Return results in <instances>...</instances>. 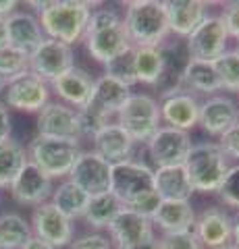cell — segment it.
<instances>
[{
    "instance_id": "1",
    "label": "cell",
    "mask_w": 239,
    "mask_h": 249,
    "mask_svg": "<svg viewBox=\"0 0 239 249\" xmlns=\"http://www.w3.org/2000/svg\"><path fill=\"white\" fill-rule=\"evenodd\" d=\"M27 4L36 9L44 36L67 46L83 40L90 15L96 6H100V2L90 0H29Z\"/></svg>"
},
{
    "instance_id": "2",
    "label": "cell",
    "mask_w": 239,
    "mask_h": 249,
    "mask_svg": "<svg viewBox=\"0 0 239 249\" xmlns=\"http://www.w3.org/2000/svg\"><path fill=\"white\" fill-rule=\"evenodd\" d=\"M123 27L133 48H160L168 37L163 0H129L123 13Z\"/></svg>"
},
{
    "instance_id": "3",
    "label": "cell",
    "mask_w": 239,
    "mask_h": 249,
    "mask_svg": "<svg viewBox=\"0 0 239 249\" xmlns=\"http://www.w3.org/2000/svg\"><path fill=\"white\" fill-rule=\"evenodd\" d=\"M131 96V88L119 81L110 79L106 75H100L94 83V91L88 100V104L79 110L81 123V137H94L104 124L117 119L121 106Z\"/></svg>"
},
{
    "instance_id": "4",
    "label": "cell",
    "mask_w": 239,
    "mask_h": 249,
    "mask_svg": "<svg viewBox=\"0 0 239 249\" xmlns=\"http://www.w3.org/2000/svg\"><path fill=\"white\" fill-rule=\"evenodd\" d=\"M183 168L194 191L217 193L229 170V158L222 154L219 143L200 142L191 145L187 158L183 162Z\"/></svg>"
},
{
    "instance_id": "5",
    "label": "cell",
    "mask_w": 239,
    "mask_h": 249,
    "mask_svg": "<svg viewBox=\"0 0 239 249\" xmlns=\"http://www.w3.org/2000/svg\"><path fill=\"white\" fill-rule=\"evenodd\" d=\"M25 152L27 162H32L36 168H40L50 181H65L83 150L79 142L36 135L27 143Z\"/></svg>"
},
{
    "instance_id": "6",
    "label": "cell",
    "mask_w": 239,
    "mask_h": 249,
    "mask_svg": "<svg viewBox=\"0 0 239 249\" xmlns=\"http://www.w3.org/2000/svg\"><path fill=\"white\" fill-rule=\"evenodd\" d=\"M119 127L133 139L135 143H148V139L163 127L160 123V108L158 100L152 98L150 93H133L125 100L117 114Z\"/></svg>"
},
{
    "instance_id": "7",
    "label": "cell",
    "mask_w": 239,
    "mask_h": 249,
    "mask_svg": "<svg viewBox=\"0 0 239 249\" xmlns=\"http://www.w3.org/2000/svg\"><path fill=\"white\" fill-rule=\"evenodd\" d=\"M0 102L9 108V110L37 114L50 102V85L42 77L27 71L4 83Z\"/></svg>"
},
{
    "instance_id": "8",
    "label": "cell",
    "mask_w": 239,
    "mask_h": 249,
    "mask_svg": "<svg viewBox=\"0 0 239 249\" xmlns=\"http://www.w3.org/2000/svg\"><path fill=\"white\" fill-rule=\"evenodd\" d=\"M191 60L217 62L227 52L229 36L219 15H206V19L183 40Z\"/></svg>"
},
{
    "instance_id": "9",
    "label": "cell",
    "mask_w": 239,
    "mask_h": 249,
    "mask_svg": "<svg viewBox=\"0 0 239 249\" xmlns=\"http://www.w3.org/2000/svg\"><path fill=\"white\" fill-rule=\"evenodd\" d=\"M152 175L154 168H150L146 162L133 158L121 162V164H112L110 193L117 196V199L123 206H129L133 199L154 189Z\"/></svg>"
},
{
    "instance_id": "10",
    "label": "cell",
    "mask_w": 239,
    "mask_h": 249,
    "mask_svg": "<svg viewBox=\"0 0 239 249\" xmlns=\"http://www.w3.org/2000/svg\"><path fill=\"white\" fill-rule=\"evenodd\" d=\"M191 145L194 143H191L187 131H179L163 124L148 139L146 150H148L154 168H165V166H183Z\"/></svg>"
},
{
    "instance_id": "11",
    "label": "cell",
    "mask_w": 239,
    "mask_h": 249,
    "mask_svg": "<svg viewBox=\"0 0 239 249\" xmlns=\"http://www.w3.org/2000/svg\"><path fill=\"white\" fill-rule=\"evenodd\" d=\"M36 135L55 137V139H71L81 142V123L79 110L67 106L63 102H48L36 114Z\"/></svg>"
},
{
    "instance_id": "12",
    "label": "cell",
    "mask_w": 239,
    "mask_h": 249,
    "mask_svg": "<svg viewBox=\"0 0 239 249\" xmlns=\"http://www.w3.org/2000/svg\"><path fill=\"white\" fill-rule=\"evenodd\" d=\"M110 175L112 164H109L94 150H88L79 154L67 178L75 183L81 191H86L90 197H96L110 191Z\"/></svg>"
},
{
    "instance_id": "13",
    "label": "cell",
    "mask_w": 239,
    "mask_h": 249,
    "mask_svg": "<svg viewBox=\"0 0 239 249\" xmlns=\"http://www.w3.org/2000/svg\"><path fill=\"white\" fill-rule=\"evenodd\" d=\"M75 67V52L73 46H67L56 40H46L29 54V71L42 77L46 83L55 81L56 77L67 73Z\"/></svg>"
},
{
    "instance_id": "14",
    "label": "cell",
    "mask_w": 239,
    "mask_h": 249,
    "mask_svg": "<svg viewBox=\"0 0 239 249\" xmlns=\"http://www.w3.org/2000/svg\"><path fill=\"white\" fill-rule=\"evenodd\" d=\"M29 227H32L34 237L46 241V243L52 245L55 249L69 247L75 235L73 220H69L65 214H60L50 201L34 208Z\"/></svg>"
},
{
    "instance_id": "15",
    "label": "cell",
    "mask_w": 239,
    "mask_h": 249,
    "mask_svg": "<svg viewBox=\"0 0 239 249\" xmlns=\"http://www.w3.org/2000/svg\"><path fill=\"white\" fill-rule=\"evenodd\" d=\"M52 189H55V181H50L32 162H25L19 170V175L9 185L11 199L25 208H37L46 201H50Z\"/></svg>"
},
{
    "instance_id": "16",
    "label": "cell",
    "mask_w": 239,
    "mask_h": 249,
    "mask_svg": "<svg viewBox=\"0 0 239 249\" xmlns=\"http://www.w3.org/2000/svg\"><path fill=\"white\" fill-rule=\"evenodd\" d=\"M158 108H160V123L166 124V127L187 131L189 133V131L198 124L200 100L194 96V93L185 91L181 88L160 96Z\"/></svg>"
},
{
    "instance_id": "17",
    "label": "cell",
    "mask_w": 239,
    "mask_h": 249,
    "mask_svg": "<svg viewBox=\"0 0 239 249\" xmlns=\"http://www.w3.org/2000/svg\"><path fill=\"white\" fill-rule=\"evenodd\" d=\"M231 231H233V218L225 208L208 206L196 214L194 235L204 249H217L225 243H231Z\"/></svg>"
},
{
    "instance_id": "18",
    "label": "cell",
    "mask_w": 239,
    "mask_h": 249,
    "mask_svg": "<svg viewBox=\"0 0 239 249\" xmlns=\"http://www.w3.org/2000/svg\"><path fill=\"white\" fill-rule=\"evenodd\" d=\"M94 83L96 77H92V73H88L86 69L75 65L73 69H69L67 73L56 77L48 85H50V93H55L58 102L71 106L75 110H81L88 104L92 91H94Z\"/></svg>"
},
{
    "instance_id": "19",
    "label": "cell",
    "mask_w": 239,
    "mask_h": 249,
    "mask_svg": "<svg viewBox=\"0 0 239 249\" xmlns=\"http://www.w3.org/2000/svg\"><path fill=\"white\" fill-rule=\"evenodd\" d=\"M237 121H239V106L233 98L225 96V93H217V96H210L204 102H200L198 124L210 137H221Z\"/></svg>"
},
{
    "instance_id": "20",
    "label": "cell",
    "mask_w": 239,
    "mask_h": 249,
    "mask_svg": "<svg viewBox=\"0 0 239 249\" xmlns=\"http://www.w3.org/2000/svg\"><path fill=\"white\" fill-rule=\"evenodd\" d=\"M208 6L206 0H163L168 34L185 40L206 19Z\"/></svg>"
},
{
    "instance_id": "21",
    "label": "cell",
    "mask_w": 239,
    "mask_h": 249,
    "mask_svg": "<svg viewBox=\"0 0 239 249\" xmlns=\"http://www.w3.org/2000/svg\"><path fill=\"white\" fill-rule=\"evenodd\" d=\"M109 239L112 241L114 249H123L135 243H144V241H152L156 239V235H154V224L150 218L129 208H123L109 227Z\"/></svg>"
},
{
    "instance_id": "22",
    "label": "cell",
    "mask_w": 239,
    "mask_h": 249,
    "mask_svg": "<svg viewBox=\"0 0 239 249\" xmlns=\"http://www.w3.org/2000/svg\"><path fill=\"white\" fill-rule=\"evenodd\" d=\"M86 42V50L92 58L100 65H106L109 60L117 58L119 54L127 52L129 48H133L127 37L125 27L121 25H112V27H104V29H94V31H86L83 36Z\"/></svg>"
},
{
    "instance_id": "23",
    "label": "cell",
    "mask_w": 239,
    "mask_h": 249,
    "mask_svg": "<svg viewBox=\"0 0 239 249\" xmlns=\"http://www.w3.org/2000/svg\"><path fill=\"white\" fill-rule=\"evenodd\" d=\"M92 145H94L92 150L98 156H102L109 164H121V162H125V160H131L133 158V150H135V142L117 123L104 124V127L92 137Z\"/></svg>"
},
{
    "instance_id": "24",
    "label": "cell",
    "mask_w": 239,
    "mask_h": 249,
    "mask_svg": "<svg viewBox=\"0 0 239 249\" xmlns=\"http://www.w3.org/2000/svg\"><path fill=\"white\" fill-rule=\"evenodd\" d=\"M6 37H9V46L25 54H32L46 40L37 15L27 11H15L6 19Z\"/></svg>"
},
{
    "instance_id": "25",
    "label": "cell",
    "mask_w": 239,
    "mask_h": 249,
    "mask_svg": "<svg viewBox=\"0 0 239 249\" xmlns=\"http://www.w3.org/2000/svg\"><path fill=\"white\" fill-rule=\"evenodd\" d=\"M152 183L156 196L163 201H191V196L196 193L183 166L154 168Z\"/></svg>"
},
{
    "instance_id": "26",
    "label": "cell",
    "mask_w": 239,
    "mask_h": 249,
    "mask_svg": "<svg viewBox=\"0 0 239 249\" xmlns=\"http://www.w3.org/2000/svg\"><path fill=\"white\" fill-rule=\"evenodd\" d=\"M196 222V210L191 201H163L156 208L152 216L154 229H160L165 232H187L194 231Z\"/></svg>"
},
{
    "instance_id": "27",
    "label": "cell",
    "mask_w": 239,
    "mask_h": 249,
    "mask_svg": "<svg viewBox=\"0 0 239 249\" xmlns=\"http://www.w3.org/2000/svg\"><path fill=\"white\" fill-rule=\"evenodd\" d=\"M181 89L189 93H202V96H217L221 91V81L214 69V62L202 60H187L181 71Z\"/></svg>"
},
{
    "instance_id": "28",
    "label": "cell",
    "mask_w": 239,
    "mask_h": 249,
    "mask_svg": "<svg viewBox=\"0 0 239 249\" xmlns=\"http://www.w3.org/2000/svg\"><path fill=\"white\" fill-rule=\"evenodd\" d=\"M50 204L60 214H65L69 220H77V218H83V214H86L90 196L86 191H81L75 183L69 181V178H65V181L55 185L52 196H50Z\"/></svg>"
},
{
    "instance_id": "29",
    "label": "cell",
    "mask_w": 239,
    "mask_h": 249,
    "mask_svg": "<svg viewBox=\"0 0 239 249\" xmlns=\"http://www.w3.org/2000/svg\"><path fill=\"white\" fill-rule=\"evenodd\" d=\"M125 206L117 199V196L109 191V193H102V196L90 197L88 210H86V214H83L81 220L86 222L90 229L102 232V231H109L112 220L119 216V212Z\"/></svg>"
},
{
    "instance_id": "30",
    "label": "cell",
    "mask_w": 239,
    "mask_h": 249,
    "mask_svg": "<svg viewBox=\"0 0 239 249\" xmlns=\"http://www.w3.org/2000/svg\"><path fill=\"white\" fill-rule=\"evenodd\" d=\"M32 237V227L21 214H0V249H21Z\"/></svg>"
},
{
    "instance_id": "31",
    "label": "cell",
    "mask_w": 239,
    "mask_h": 249,
    "mask_svg": "<svg viewBox=\"0 0 239 249\" xmlns=\"http://www.w3.org/2000/svg\"><path fill=\"white\" fill-rule=\"evenodd\" d=\"M25 162L27 152L23 143L15 142L13 137L0 143V189H9V185L19 175Z\"/></svg>"
},
{
    "instance_id": "32",
    "label": "cell",
    "mask_w": 239,
    "mask_h": 249,
    "mask_svg": "<svg viewBox=\"0 0 239 249\" xmlns=\"http://www.w3.org/2000/svg\"><path fill=\"white\" fill-rule=\"evenodd\" d=\"M165 69L163 48H135V77L137 83L156 85Z\"/></svg>"
},
{
    "instance_id": "33",
    "label": "cell",
    "mask_w": 239,
    "mask_h": 249,
    "mask_svg": "<svg viewBox=\"0 0 239 249\" xmlns=\"http://www.w3.org/2000/svg\"><path fill=\"white\" fill-rule=\"evenodd\" d=\"M104 75L110 77V79L119 81L127 88H133L137 83L135 77V48H129L127 52L119 54L117 58L109 60L104 65Z\"/></svg>"
},
{
    "instance_id": "34",
    "label": "cell",
    "mask_w": 239,
    "mask_h": 249,
    "mask_svg": "<svg viewBox=\"0 0 239 249\" xmlns=\"http://www.w3.org/2000/svg\"><path fill=\"white\" fill-rule=\"evenodd\" d=\"M27 71H29V54L13 48V46L0 48V79L4 83Z\"/></svg>"
},
{
    "instance_id": "35",
    "label": "cell",
    "mask_w": 239,
    "mask_h": 249,
    "mask_svg": "<svg viewBox=\"0 0 239 249\" xmlns=\"http://www.w3.org/2000/svg\"><path fill=\"white\" fill-rule=\"evenodd\" d=\"M217 69L221 89L225 91H239V52L237 50H227L222 56L214 62Z\"/></svg>"
},
{
    "instance_id": "36",
    "label": "cell",
    "mask_w": 239,
    "mask_h": 249,
    "mask_svg": "<svg viewBox=\"0 0 239 249\" xmlns=\"http://www.w3.org/2000/svg\"><path fill=\"white\" fill-rule=\"evenodd\" d=\"M217 196L221 197V201L229 208L239 210V164L229 166L225 181L221 183Z\"/></svg>"
},
{
    "instance_id": "37",
    "label": "cell",
    "mask_w": 239,
    "mask_h": 249,
    "mask_svg": "<svg viewBox=\"0 0 239 249\" xmlns=\"http://www.w3.org/2000/svg\"><path fill=\"white\" fill-rule=\"evenodd\" d=\"M158 241V249H204L202 243L198 241L194 235V231L187 232H165L160 235Z\"/></svg>"
},
{
    "instance_id": "38",
    "label": "cell",
    "mask_w": 239,
    "mask_h": 249,
    "mask_svg": "<svg viewBox=\"0 0 239 249\" xmlns=\"http://www.w3.org/2000/svg\"><path fill=\"white\" fill-rule=\"evenodd\" d=\"M221 11V21L227 29L229 40L233 37L235 42H239V0H231V2H222Z\"/></svg>"
},
{
    "instance_id": "39",
    "label": "cell",
    "mask_w": 239,
    "mask_h": 249,
    "mask_svg": "<svg viewBox=\"0 0 239 249\" xmlns=\"http://www.w3.org/2000/svg\"><path fill=\"white\" fill-rule=\"evenodd\" d=\"M69 249H114V245L109 239V235L94 231V232H86V235L73 239Z\"/></svg>"
},
{
    "instance_id": "40",
    "label": "cell",
    "mask_w": 239,
    "mask_h": 249,
    "mask_svg": "<svg viewBox=\"0 0 239 249\" xmlns=\"http://www.w3.org/2000/svg\"><path fill=\"white\" fill-rule=\"evenodd\" d=\"M219 147L222 150V154L227 158H233V160H239V121L219 137Z\"/></svg>"
},
{
    "instance_id": "41",
    "label": "cell",
    "mask_w": 239,
    "mask_h": 249,
    "mask_svg": "<svg viewBox=\"0 0 239 249\" xmlns=\"http://www.w3.org/2000/svg\"><path fill=\"white\" fill-rule=\"evenodd\" d=\"M158 204H160V197L156 196V191H148V193H144V196H140L137 199H133L129 206H125V208H129V210H133V212H137V214H142V216H146V218H150L152 220V216H154V212H156V208H158Z\"/></svg>"
},
{
    "instance_id": "42",
    "label": "cell",
    "mask_w": 239,
    "mask_h": 249,
    "mask_svg": "<svg viewBox=\"0 0 239 249\" xmlns=\"http://www.w3.org/2000/svg\"><path fill=\"white\" fill-rule=\"evenodd\" d=\"M11 133H13V116H11V110L2 102H0V143L6 142V139H11Z\"/></svg>"
},
{
    "instance_id": "43",
    "label": "cell",
    "mask_w": 239,
    "mask_h": 249,
    "mask_svg": "<svg viewBox=\"0 0 239 249\" xmlns=\"http://www.w3.org/2000/svg\"><path fill=\"white\" fill-rule=\"evenodd\" d=\"M15 11H19V2H15V0H0V19H9Z\"/></svg>"
},
{
    "instance_id": "44",
    "label": "cell",
    "mask_w": 239,
    "mask_h": 249,
    "mask_svg": "<svg viewBox=\"0 0 239 249\" xmlns=\"http://www.w3.org/2000/svg\"><path fill=\"white\" fill-rule=\"evenodd\" d=\"M21 249H55V247H52V245H48V243H46V241H42V239L32 237V239H29L27 243L23 245Z\"/></svg>"
},
{
    "instance_id": "45",
    "label": "cell",
    "mask_w": 239,
    "mask_h": 249,
    "mask_svg": "<svg viewBox=\"0 0 239 249\" xmlns=\"http://www.w3.org/2000/svg\"><path fill=\"white\" fill-rule=\"evenodd\" d=\"M123 249H158V241L152 239V241H144V243H135V245L123 247Z\"/></svg>"
},
{
    "instance_id": "46",
    "label": "cell",
    "mask_w": 239,
    "mask_h": 249,
    "mask_svg": "<svg viewBox=\"0 0 239 249\" xmlns=\"http://www.w3.org/2000/svg\"><path fill=\"white\" fill-rule=\"evenodd\" d=\"M9 46V37H6V19H0V48Z\"/></svg>"
},
{
    "instance_id": "47",
    "label": "cell",
    "mask_w": 239,
    "mask_h": 249,
    "mask_svg": "<svg viewBox=\"0 0 239 249\" xmlns=\"http://www.w3.org/2000/svg\"><path fill=\"white\" fill-rule=\"evenodd\" d=\"M231 243H235L239 247V216L233 220V231H231Z\"/></svg>"
},
{
    "instance_id": "48",
    "label": "cell",
    "mask_w": 239,
    "mask_h": 249,
    "mask_svg": "<svg viewBox=\"0 0 239 249\" xmlns=\"http://www.w3.org/2000/svg\"><path fill=\"white\" fill-rule=\"evenodd\" d=\"M217 249H239L235 243H225V245H221V247H217Z\"/></svg>"
},
{
    "instance_id": "49",
    "label": "cell",
    "mask_w": 239,
    "mask_h": 249,
    "mask_svg": "<svg viewBox=\"0 0 239 249\" xmlns=\"http://www.w3.org/2000/svg\"><path fill=\"white\" fill-rule=\"evenodd\" d=\"M2 89H4V81L0 79V96H2Z\"/></svg>"
},
{
    "instance_id": "50",
    "label": "cell",
    "mask_w": 239,
    "mask_h": 249,
    "mask_svg": "<svg viewBox=\"0 0 239 249\" xmlns=\"http://www.w3.org/2000/svg\"><path fill=\"white\" fill-rule=\"evenodd\" d=\"M235 50H237V52H239V42H237V48H235Z\"/></svg>"
},
{
    "instance_id": "51",
    "label": "cell",
    "mask_w": 239,
    "mask_h": 249,
    "mask_svg": "<svg viewBox=\"0 0 239 249\" xmlns=\"http://www.w3.org/2000/svg\"><path fill=\"white\" fill-rule=\"evenodd\" d=\"M237 93H239V91H237Z\"/></svg>"
}]
</instances>
